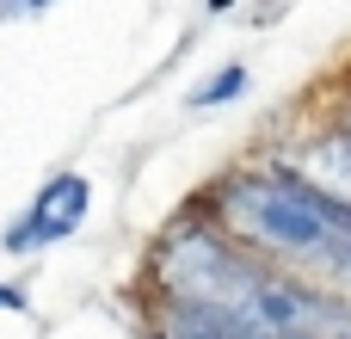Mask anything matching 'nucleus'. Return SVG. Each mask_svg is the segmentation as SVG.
<instances>
[{
  "mask_svg": "<svg viewBox=\"0 0 351 339\" xmlns=\"http://www.w3.org/2000/svg\"><path fill=\"white\" fill-rule=\"evenodd\" d=\"M160 315L210 339H351V315L234 241L222 222H179L148 253Z\"/></svg>",
  "mask_w": 351,
  "mask_h": 339,
  "instance_id": "f257e3e1",
  "label": "nucleus"
},
{
  "mask_svg": "<svg viewBox=\"0 0 351 339\" xmlns=\"http://www.w3.org/2000/svg\"><path fill=\"white\" fill-rule=\"evenodd\" d=\"M210 210L234 241H247L253 253H265L290 272L351 278V204H339L327 185H315L290 161L222 179Z\"/></svg>",
  "mask_w": 351,
  "mask_h": 339,
  "instance_id": "f03ea898",
  "label": "nucleus"
},
{
  "mask_svg": "<svg viewBox=\"0 0 351 339\" xmlns=\"http://www.w3.org/2000/svg\"><path fill=\"white\" fill-rule=\"evenodd\" d=\"M86 210H93V185H86L80 173H56V179L25 204V216L6 229V253H37V247L68 241V235L86 222Z\"/></svg>",
  "mask_w": 351,
  "mask_h": 339,
  "instance_id": "7ed1b4c3",
  "label": "nucleus"
},
{
  "mask_svg": "<svg viewBox=\"0 0 351 339\" xmlns=\"http://www.w3.org/2000/svg\"><path fill=\"white\" fill-rule=\"evenodd\" d=\"M296 173H308L315 185H327L339 204H351V130H339V136H321V142H308L296 161H290Z\"/></svg>",
  "mask_w": 351,
  "mask_h": 339,
  "instance_id": "20e7f679",
  "label": "nucleus"
},
{
  "mask_svg": "<svg viewBox=\"0 0 351 339\" xmlns=\"http://www.w3.org/2000/svg\"><path fill=\"white\" fill-rule=\"evenodd\" d=\"M241 86H247V68H241V62H228L222 74H210L204 86H191V111H216V105H228Z\"/></svg>",
  "mask_w": 351,
  "mask_h": 339,
  "instance_id": "39448f33",
  "label": "nucleus"
},
{
  "mask_svg": "<svg viewBox=\"0 0 351 339\" xmlns=\"http://www.w3.org/2000/svg\"><path fill=\"white\" fill-rule=\"evenodd\" d=\"M49 0H0V19H37Z\"/></svg>",
  "mask_w": 351,
  "mask_h": 339,
  "instance_id": "423d86ee",
  "label": "nucleus"
},
{
  "mask_svg": "<svg viewBox=\"0 0 351 339\" xmlns=\"http://www.w3.org/2000/svg\"><path fill=\"white\" fill-rule=\"evenodd\" d=\"M160 339H210V334H197V327H179V321H167V315H160Z\"/></svg>",
  "mask_w": 351,
  "mask_h": 339,
  "instance_id": "0eeeda50",
  "label": "nucleus"
},
{
  "mask_svg": "<svg viewBox=\"0 0 351 339\" xmlns=\"http://www.w3.org/2000/svg\"><path fill=\"white\" fill-rule=\"evenodd\" d=\"M0 309H25V290L19 284H0Z\"/></svg>",
  "mask_w": 351,
  "mask_h": 339,
  "instance_id": "6e6552de",
  "label": "nucleus"
},
{
  "mask_svg": "<svg viewBox=\"0 0 351 339\" xmlns=\"http://www.w3.org/2000/svg\"><path fill=\"white\" fill-rule=\"evenodd\" d=\"M204 6H210V12H228V6H234V0H204Z\"/></svg>",
  "mask_w": 351,
  "mask_h": 339,
  "instance_id": "1a4fd4ad",
  "label": "nucleus"
}]
</instances>
